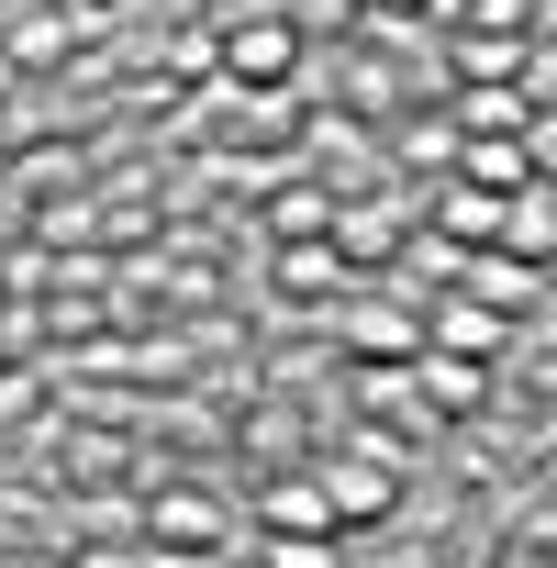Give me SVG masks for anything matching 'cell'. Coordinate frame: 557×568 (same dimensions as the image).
Returning a JSON list of instances; mask_svg holds the SVG:
<instances>
[{"label": "cell", "instance_id": "obj_1", "mask_svg": "<svg viewBox=\"0 0 557 568\" xmlns=\"http://www.w3.org/2000/svg\"><path fill=\"white\" fill-rule=\"evenodd\" d=\"M267 535H302V546H324V535H335V501H324L313 479H278V490H267Z\"/></svg>", "mask_w": 557, "mask_h": 568}, {"label": "cell", "instance_id": "obj_2", "mask_svg": "<svg viewBox=\"0 0 557 568\" xmlns=\"http://www.w3.org/2000/svg\"><path fill=\"white\" fill-rule=\"evenodd\" d=\"M313 490H324V501H335V524H346V513H379V501H391V468H368V457H324V479H313Z\"/></svg>", "mask_w": 557, "mask_h": 568}, {"label": "cell", "instance_id": "obj_3", "mask_svg": "<svg viewBox=\"0 0 557 568\" xmlns=\"http://www.w3.org/2000/svg\"><path fill=\"white\" fill-rule=\"evenodd\" d=\"M291 57H302V45H291V23H245V34L223 45V68H234V79H278Z\"/></svg>", "mask_w": 557, "mask_h": 568}, {"label": "cell", "instance_id": "obj_4", "mask_svg": "<svg viewBox=\"0 0 557 568\" xmlns=\"http://www.w3.org/2000/svg\"><path fill=\"white\" fill-rule=\"evenodd\" d=\"M468 179H490V190H513V179H524V156H513V145H468Z\"/></svg>", "mask_w": 557, "mask_h": 568}, {"label": "cell", "instance_id": "obj_5", "mask_svg": "<svg viewBox=\"0 0 557 568\" xmlns=\"http://www.w3.org/2000/svg\"><path fill=\"white\" fill-rule=\"evenodd\" d=\"M424 379H435V402H479V368H468V357H435Z\"/></svg>", "mask_w": 557, "mask_h": 568}, {"label": "cell", "instance_id": "obj_6", "mask_svg": "<svg viewBox=\"0 0 557 568\" xmlns=\"http://www.w3.org/2000/svg\"><path fill=\"white\" fill-rule=\"evenodd\" d=\"M156 524H168V535H212V501H190V490H179V501H156Z\"/></svg>", "mask_w": 557, "mask_h": 568}, {"label": "cell", "instance_id": "obj_7", "mask_svg": "<svg viewBox=\"0 0 557 568\" xmlns=\"http://www.w3.org/2000/svg\"><path fill=\"white\" fill-rule=\"evenodd\" d=\"M267 568H335L324 546H302V535H267Z\"/></svg>", "mask_w": 557, "mask_h": 568}]
</instances>
